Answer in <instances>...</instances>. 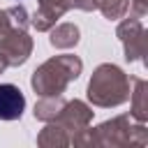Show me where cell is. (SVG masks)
Instances as JSON below:
<instances>
[{
    "label": "cell",
    "instance_id": "1",
    "mask_svg": "<svg viewBox=\"0 0 148 148\" xmlns=\"http://www.w3.org/2000/svg\"><path fill=\"white\" fill-rule=\"evenodd\" d=\"M25 109V97L14 83H0V120H16Z\"/></svg>",
    "mask_w": 148,
    "mask_h": 148
}]
</instances>
